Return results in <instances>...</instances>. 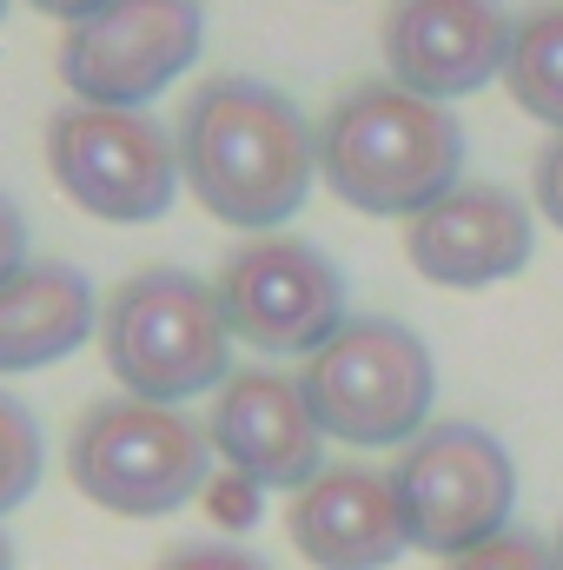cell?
<instances>
[{
	"instance_id": "cell-14",
	"label": "cell",
	"mask_w": 563,
	"mask_h": 570,
	"mask_svg": "<svg viewBox=\"0 0 563 570\" xmlns=\"http://www.w3.org/2000/svg\"><path fill=\"white\" fill-rule=\"evenodd\" d=\"M100 298L80 266L60 259H27L0 285V372H40L73 358L93 338Z\"/></svg>"
},
{
	"instance_id": "cell-22",
	"label": "cell",
	"mask_w": 563,
	"mask_h": 570,
	"mask_svg": "<svg viewBox=\"0 0 563 570\" xmlns=\"http://www.w3.org/2000/svg\"><path fill=\"white\" fill-rule=\"evenodd\" d=\"M27 7H40V13H53V20H67V27H73V20H87V13H100L107 0H27Z\"/></svg>"
},
{
	"instance_id": "cell-2",
	"label": "cell",
	"mask_w": 563,
	"mask_h": 570,
	"mask_svg": "<svg viewBox=\"0 0 563 570\" xmlns=\"http://www.w3.org/2000/svg\"><path fill=\"white\" fill-rule=\"evenodd\" d=\"M318 179L372 219H418L431 199L464 186V127L451 107L365 80L318 120Z\"/></svg>"
},
{
	"instance_id": "cell-10",
	"label": "cell",
	"mask_w": 563,
	"mask_h": 570,
	"mask_svg": "<svg viewBox=\"0 0 563 570\" xmlns=\"http://www.w3.org/2000/svg\"><path fill=\"white\" fill-rule=\"evenodd\" d=\"M511 33L517 20L504 13V0H392L378 47L405 94L451 107L504 73Z\"/></svg>"
},
{
	"instance_id": "cell-24",
	"label": "cell",
	"mask_w": 563,
	"mask_h": 570,
	"mask_svg": "<svg viewBox=\"0 0 563 570\" xmlns=\"http://www.w3.org/2000/svg\"><path fill=\"white\" fill-rule=\"evenodd\" d=\"M557 570H563V531H557Z\"/></svg>"
},
{
	"instance_id": "cell-23",
	"label": "cell",
	"mask_w": 563,
	"mask_h": 570,
	"mask_svg": "<svg viewBox=\"0 0 563 570\" xmlns=\"http://www.w3.org/2000/svg\"><path fill=\"white\" fill-rule=\"evenodd\" d=\"M0 570H13V544H7V531H0Z\"/></svg>"
},
{
	"instance_id": "cell-4",
	"label": "cell",
	"mask_w": 563,
	"mask_h": 570,
	"mask_svg": "<svg viewBox=\"0 0 563 570\" xmlns=\"http://www.w3.org/2000/svg\"><path fill=\"white\" fill-rule=\"evenodd\" d=\"M67 478L113 518H166L186 511L213 478V438L179 405L146 399H93L67 438Z\"/></svg>"
},
{
	"instance_id": "cell-13",
	"label": "cell",
	"mask_w": 563,
	"mask_h": 570,
	"mask_svg": "<svg viewBox=\"0 0 563 570\" xmlns=\"http://www.w3.org/2000/svg\"><path fill=\"white\" fill-rule=\"evenodd\" d=\"M285 531L312 570H385L412 551L398 491L372 464H332L305 491H292Z\"/></svg>"
},
{
	"instance_id": "cell-1",
	"label": "cell",
	"mask_w": 563,
	"mask_h": 570,
	"mask_svg": "<svg viewBox=\"0 0 563 570\" xmlns=\"http://www.w3.org/2000/svg\"><path fill=\"white\" fill-rule=\"evenodd\" d=\"M179 179L186 193L239 233H279L312 199L318 179V127L292 107V94L219 73L179 114Z\"/></svg>"
},
{
	"instance_id": "cell-18",
	"label": "cell",
	"mask_w": 563,
	"mask_h": 570,
	"mask_svg": "<svg viewBox=\"0 0 563 570\" xmlns=\"http://www.w3.org/2000/svg\"><path fill=\"white\" fill-rule=\"evenodd\" d=\"M152 570H273V564H266L259 551H239V544L206 538V544H172Z\"/></svg>"
},
{
	"instance_id": "cell-19",
	"label": "cell",
	"mask_w": 563,
	"mask_h": 570,
	"mask_svg": "<svg viewBox=\"0 0 563 570\" xmlns=\"http://www.w3.org/2000/svg\"><path fill=\"white\" fill-rule=\"evenodd\" d=\"M27 266V213L13 206V193H0V285Z\"/></svg>"
},
{
	"instance_id": "cell-16",
	"label": "cell",
	"mask_w": 563,
	"mask_h": 570,
	"mask_svg": "<svg viewBox=\"0 0 563 570\" xmlns=\"http://www.w3.org/2000/svg\"><path fill=\"white\" fill-rule=\"evenodd\" d=\"M40 471H47V444H40V419L0 392V518L20 511L33 491H40Z\"/></svg>"
},
{
	"instance_id": "cell-9",
	"label": "cell",
	"mask_w": 563,
	"mask_h": 570,
	"mask_svg": "<svg viewBox=\"0 0 563 570\" xmlns=\"http://www.w3.org/2000/svg\"><path fill=\"white\" fill-rule=\"evenodd\" d=\"M206 47L199 0H107L60 40V80L87 107L146 114Z\"/></svg>"
},
{
	"instance_id": "cell-6",
	"label": "cell",
	"mask_w": 563,
	"mask_h": 570,
	"mask_svg": "<svg viewBox=\"0 0 563 570\" xmlns=\"http://www.w3.org/2000/svg\"><path fill=\"white\" fill-rule=\"evenodd\" d=\"M398 511H405V538L424 558H464L477 544H491L497 531H511L517 511V464L511 451L471 419H437L424 425L392 471Z\"/></svg>"
},
{
	"instance_id": "cell-12",
	"label": "cell",
	"mask_w": 563,
	"mask_h": 570,
	"mask_svg": "<svg viewBox=\"0 0 563 570\" xmlns=\"http://www.w3.org/2000/svg\"><path fill=\"white\" fill-rule=\"evenodd\" d=\"M531 206L491 179H464L451 186L444 199H431L412 233H405V253L431 285H451V292H477V285H497L511 273L531 266Z\"/></svg>"
},
{
	"instance_id": "cell-3",
	"label": "cell",
	"mask_w": 563,
	"mask_h": 570,
	"mask_svg": "<svg viewBox=\"0 0 563 570\" xmlns=\"http://www.w3.org/2000/svg\"><path fill=\"white\" fill-rule=\"evenodd\" d=\"M100 345L127 399L146 405H186L233 379L226 305L186 266H146L127 285H113L100 312Z\"/></svg>"
},
{
	"instance_id": "cell-8",
	"label": "cell",
	"mask_w": 563,
	"mask_h": 570,
	"mask_svg": "<svg viewBox=\"0 0 563 570\" xmlns=\"http://www.w3.org/2000/svg\"><path fill=\"white\" fill-rule=\"evenodd\" d=\"M213 292L226 305L233 338L266 358H312L352 318L345 273L332 266V253L312 239H292V233H259V239L233 246Z\"/></svg>"
},
{
	"instance_id": "cell-7",
	"label": "cell",
	"mask_w": 563,
	"mask_h": 570,
	"mask_svg": "<svg viewBox=\"0 0 563 570\" xmlns=\"http://www.w3.org/2000/svg\"><path fill=\"white\" fill-rule=\"evenodd\" d=\"M47 166L60 193L107 226L166 219L179 199V140L152 114L127 107H60L47 120Z\"/></svg>"
},
{
	"instance_id": "cell-25",
	"label": "cell",
	"mask_w": 563,
	"mask_h": 570,
	"mask_svg": "<svg viewBox=\"0 0 563 570\" xmlns=\"http://www.w3.org/2000/svg\"><path fill=\"white\" fill-rule=\"evenodd\" d=\"M7 7H13V0H0V13H7Z\"/></svg>"
},
{
	"instance_id": "cell-17",
	"label": "cell",
	"mask_w": 563,
	"mask_h": 570,
	"mask_svg": "<svg viewBox=\"0 0 563 570\" xmlns=\"http://www.w3.org/2000/svg\"><path fill=\"white\" fill-rule=\"evenodd\" d=\"M444 570H557V544H544L537 531H497L491 544L451 558Z\"/></svg>"
},
{
	"instance_id": "cell-20",
	"label": "cell",
	"mask_w": 563,
	"mask_h": 570,
	"mask_svg": "<svg viewBox=\"0 0 563 570\" xmlns=\"http://www.w3.org/2000/svg\"><path fill=\"white\" fill-rule=\"evenodd\" d=\"M537 206H544V219L563 233V134L537 153Z\"/></svg>"
},
{
	"instance_id": "cell-11",
	"label": "cell",
	"mask_w": 563,
	"mask_h": 570,
	"mask_svg": "<svg viewBox=\"0 0 563 570\" xmlns=\"http://www.w3.org/2000/svg\"><path fill=\"white\" fill-rule=\"evenodd\" d=\"M206 438L226 458V471H239L259 491H305L325 471V431L312 419L298 379L285 372H233L213 392Z\"/></svg>"
},
{
	"instance_id": "cell-21",
	"label": "cell",
	"mask_w": 563,
	"mask_h": 570,
	"mask_svg": "<svg viewBox=\"0 0 563 570\" xmlns=\"http://www.w3.org/2000/svg\"><path fill=\"white\" fill-rule=\"evenodd\" d=\"M253 491H259V484H246V478L233 471V478H226V491H219V518H239V524H253V518H259V498H253Z\"/></svg>"
},
{
	"instance_id": "cell-15",
	"label": "cell",
	"mask_w": 563,
	"mask_h": 570,
	"mask_svg": "<svg viewBox=\"0 0 563 570\" xmlns=\"http://www.w3.org/2000/svg\"><path fill=\"white\" fill-rule=\"evenodd\" d=\"M504 87H511V100L531 120H544L551 134H563V0L517 20L511 60H504Z\"/></svg>"
},
{
	"instance_id": "cell-5",
	"label": "cell",
	"mask_w": 563,
	"mask_h": 570,
	"mask_svg": "<svg viewBox=\"0 0 563 570\" xmlns=\"http://www.w3.org/2000/svg\"><path fill=\"white\" fill-rule=\"evenodd\" d=\"M298 392L325 438L358 451L412 444L431 425L437 365L412 325L398 318H345L332 345H318L298 372Z\"/></svg>"
}]
</instances>
